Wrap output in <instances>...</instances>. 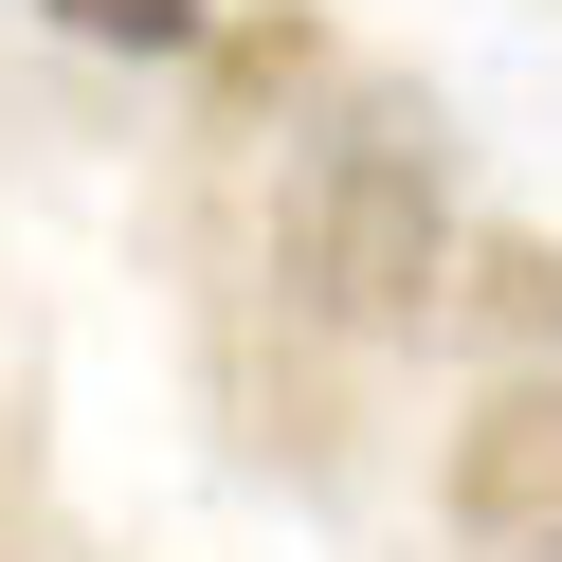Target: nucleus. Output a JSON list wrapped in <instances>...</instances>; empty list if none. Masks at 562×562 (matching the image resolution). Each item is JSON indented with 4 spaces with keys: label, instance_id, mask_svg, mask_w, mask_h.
<instances>
[{
    "label": "nucleus",
    "instance_id": "f257e3e1",
    "mask_svg": "<svg viewBox=\"0 0 562 562\" xmlns=\"http://www.w3.org/2000/svg\"><path fill=\"white\" fill-rule=\"evenodd\" d=\"M453 146L400 91H345L327 127H291V182H272V291L327 345H417V308L453 291Z\"/></svg>",
    "mask_w": 562,
    "mask_h": 562
},
{
    "label": "nucleus",
    "instance_id": "f03ea898",
    "mask_svg": "<svg viewBox=\"0 0 562 562\" xmlns=\"http://www.w3.org/2000/svg\"><path fill=\"white\" fill-rule=\"evenodd\" d=\"M453 544L472 562H562V363L490 381L472 417H453Z\"/></svg>",
    "mask_w": 562,
    "mask_h": 562
},
{
    "label": "nucleus",
    "instance_id": "7ed1b4c3",
    "mask_svg": "<svg viewBox=\"0 0 562 562\" xmlns=\"http://www.w3.org/2000/svg\"><path fill=\"white\" fill-rule=\"evenodd\" d=\"M308 74H327V37H308L291 0H272V19H218V37H200V110H218V127H272Z\"/></svg>",
    "mask_w": 562,
    "mask_h": 562
},
{
    "label": "nucleus",
    "instance_id": "20e7f679",
    "mask_svg": "<svg viewBox=\"0 0 562 562\" xmlns=\"http://www.w3.org/2000/svg\"><path fill=\"white\" fill-rule=\"evenodd\" d=\"M453 308L544 363V345H562V236H472V255H453Z\"/></svg>",
    "mask_w": 562,
    "mask_h": 562
},
{
    "label": "nucleus",
    "instance_id": "39448f33",
    "mask_svg": "<svg viewBox=\"0 0 562 562\" xmlns=\"http://www.w3.org/2000/svg\"><path fill=\"white\" fill-rule=\"evenodd\" d=\"M55 37H91V55H200L218 37V0H37Z\"/></svg>",
    "mask_w": 562,
    "mask_h": 562
}]
</instances>
